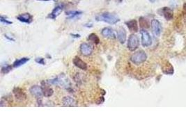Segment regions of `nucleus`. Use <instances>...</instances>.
<instances>
[{
	"instance_id": "nucleus-27",
	"label": "nucleus",
	"mask_w": 186,
	"mask_h": 139,
	"mask_svg": "<svg viewBox=\"0 0 186 139\" xmlns=\"http://www.w3.org/2000/svg\"><path fill=\"white\" fill-rule=\"evenodd\" d=\"M71 36L73 37V38H78L80 37V34H71Z\"/></svg>"
},
{
	"instance_id": "nucleus-30",
	"label": "nucleus",
	"mask_w": 186,
	"mask_h": 139,
	"mask_svg": "<svg viewBox=\"0 0 186 139\" xmlns=\"http://www.w3.org/2000/svg\"><path fill=\"white\" fill-rule=\"evenodd\" d=\"M40 1H45V2H48V1H51V0H40Z\"/></svg>"
},
{
	"instance_id": "nucleus-13",
	"label": "nucleus",
	"mask_w": 186,
	"mask_h": 139,
	"mask_svg": "<svg viewBox=\"0 0 186 139\" xmlns=\"http://www.w3.org/2000/svg\"><path fill=\"white\" fill-rule=\"evenodd\" d=\"M73 63L75 67H77L78 68H79V69H80V70H87V68H88L87 64L78 56H75V58L73 59Z\"/></svg>"
},
{
	"instance_id": "nucleus-24",
	"label": "nucleus",
	"mask_w": 186,
	"mask_h": 139,
	"mask_svg": "<svg viewBox=\"0 0 186 139\" xmlns=\"http://www.w3.org/2000/svg\"><path fill=\"white\" fill-rule=\"evenodd\" d=\"M0 21H1L2 23H3L6 25H10L13 24V22L10 21L9 20H8L7 17L3 16V15H1V17H0Z\"/></svg>"
},
{
	"instance_id": "nucleus-17",
	"label": "nucleus",
	"mask_w": 186,
	"mask_h": 139,
	"mask_svg": "<svg viewBox=\"0 0 186 139\" xmlns=\"http://www.w3.org/2000/svg\"><path fill=\"white\" fill-rule=\"evenodd\" d=\"M126 25L127 27L128 28V29L130 30L131 32H138L139 27H138V24H137V20H131L126 22Z\"/></svg>"
},
{
	"instance_id": "nucleus-18",
	"label": "nucleus",
	"mask_w": 186,
	"mask_h": 139,
	"mask_svg": "<svg viewBox=\"0 0 186 139\" xmlns=\"http://www.w3.org/2000/svg\"><path fill=\"white\" fill-rule=\"evenodd\" d=\"M62 104L64 107H75L76 105V101L73 98L70 96H66L63 98Z\"/></svg>"
},
{
	"instance_id": "nucleus-26",
	"label": "nucleus",
	"mask_w": 186,
	"mask_h": 139,
	"mask_svg": "<svg viewBox=\"0 0 186 139\" xmlns=\"http://www.w3.org/2000/svg\"><path fill=\"white\" fill-rule=\"evenodd\" d=\"M4 36H5V38L7 39V40H8V41H12V42H15V39L13 38L12 36H8V34H5L4 35Z\"/></svg>"
},
{
	"instance_id": "nucleus-28",
	"label": "nucleus",
	"mask_w": 186,
	"mask_h": 139,
	"mask_svg": "<svg viewBox=\"0 0 186 139\" xmlns=\"http://www.w3.org/2000/svg\"><path fill=\"white\" fill-rule=\"evenodd\" d=\"M183 11L186 12V3L183 4Z\"/></svg>"
},
{
	"instance_id": "nucleus-12",
	"label": "nucleus",
	"mask_w": 186,
	"mask_h": 139,
	"mask_svg": "<svg viewBox=\"0 0 186 139\" xmlns=\"http://www.w3.org/2000/svg\"><path fill=\"white\" fill-rule=\"evenodd\" d=\"M16 18L20 22L25 24H31L33 21L32 15L29 13H22V14L17 15Z\"/></svg>"
},
{
	"instance_id": "nucleus-10",
	"label": "nucleus",
	"mask_w": 186,
	"mask_h": 139,
	"mask_svg": "<svg viewBox=\"0 0 186 139\" xmlns=\"http://www.w3.org/2000/svg\"><path fill=\"white\" fill-rule=\"evenodd\" d=\"M41 88H42L43 90V96H45V98H50L53 95L54 90L51 87H50L49 83L47 81H42L41 82Z\"/></svg>"
},
{
	"instance_id": "nucleus-11",
	"label": "nucleus",
	"mask_w": 186,
	"mask_h": 139,
	"mask_svg": "<svg viewBox=\"0 0 186 139\" xmlns=\"http://www.w3.org/2000/svg\"><path fill=\"white\" fill-rule=\"evenodd\" d=\"M29 92L33 96H34L35 98L41 99V97L43 95V90L42 88L40 86L38 85H34L29 89Z\"/></svg>"
},
{
	"instance_id": "nucleus-20",
	"label": "nucleus",
	"mask_w": 186,
	"mask_h": 139,
	"mask_svg": "<svg viewBox=\"0 0 186 139\" xmlns=\"http://www.w3.org/2000/svg\"><path fill=\"white\" fill-rule=\"evenodd\" d=\"M82 11H71L66 13V15L68 19L72 20L77 18L78 17L82 15Z\"/></svg>"
},
{
	"instance_id": "nucleus-21",
	"label": "nucleus",
	"mask_w": 186,
	"mask_h": 139,
	"mask_svg": "<svg viewBox=\"0 0 186 139\" xmlns=\"http://www.w3.org/2000/svg\"><path fill=\"white\" fill-rule=\"evenodd\" d=\"M139 22L140 27H141L142 29H146L149 28V26H150L149 23H148V20L146 19L145 17H139Z\"/></svg>"
},
{
	"instance_id": "nucleus-15",
	"label": "nucleus",
	"mask_w": 186,
	"mask_h": 139,
	"mask_svg": "<svg viewBox=\"0 0 186 139\" xmlns=\"http://www.w3.org/2000/svg\"><path fill=\"white\" fill-rule=\"evenodd\" d=\"M102 36L105 38L109 39H114L116 38V34L112 29L110 27H105L101 31Z\"/></svg>"
},
{
	"instance_id": "nucleus-4",
	"label": "nucleus",
	"mask_w": 186,
	"mask_h": 139,
	"mask_svg": "<svg viewBox=\"0 0 186 139\" xmlns=\"http://www.w3.org/2000/svg\"><path fill=\"white\" fill-rule=\"evenodd\" d=\"M139 39L138 36L135 34H131L129 37L128 44H127V47L130 51L136 50L139 47Z\"/></svg>"
},
{
	"instance_id": "nucleus-19",
	"label": "nucleus",
	"mask_w": 186,
	"mask_h": 139,
	"mask_svg": "<svg viewBox=\"0 0 186 139\" xmlns=\"http://www.w3.org/2000/svg\"><path fill=\"white\" fill-rule=\"evenodd\" d=\"M30 60L29 58H28V57H23V58H21L20 59H17L14 61V63H13V66H14V68H19L20 67V66L25 65V63H27L28 61Z\"/></svg>"
},
{
	"instance_id": "nucleus-5",
	"label": "nucleus",
	"mask_w": 186,
	"mask_h": 139,
	"mask_svg": "<svg viewBox=\"0 0 186 139\" xmlns=\"http://www.w3.org/2000/svg\"><path fill=\"white\" fill-rule=\"evenodd\" d=\"M142 38V45L144 47H148L152 45V38L149 33L145 29H142L140 32Z\"/></svg>"
},
{
	"instance_id": "nucleus-1",
	"label": "nucleus",
	"mask_w": 186,
	"mask_h": 139,
	"mask_svg": "<svg viewBox=\"0 0 186 139\" xmlns=\"http://www.w3.org/2000/svg\"><path fill=\"white\" fill-rule=\"evenodd\" d=\"M47 81L49 83V84L59 86L67 90H69L71 86V81H69V79L67 78L64 74H61L60 75L57 76L55 78L50 79Z\"/></svg>"
},
{
	"instance_id": "nucleus-23",
	"label": "nucleus",
	"mask_w": 186,
	"mask_h": 139,
	"mask_svg": "<svg viewBox=\"0 0 186 139\" xmlns=\"http://www.w3.org/2000/svg\"><path fill=\"white\" fill-rule=\"evenodd\" d=\"M12 66L10 65H5L2 67V74H7L10 71H11Z\"/></svg>"
},
{
	"instance_id": "nucleus-7",
	"label": "nucleus",
	"mask_w": 186,
	"mask_h": 139,
	"mask_svg": "<svg viewBox=\"0 0 186 139\" xmlns=\"http://www.w3.org/2000/svg\"><path fill=\"white\" fill-rule=\"evenodd\" d=\"M80 52L83 56H89L91 55L93 53V47L91 45H89V43H82L80 46Z\"/></svg>"
},
{
	"instance_id": "nucleus-14",
	"label": "nucleus",
	"mask_w": 186,
	"mask_h": 139,
	"mask_svg": "<svg viewBox=\"0 0 186 139\" xmlns=\"http://www.w3.org/2000/svg\"><path fill=\"white\" fill-rule=\"evenodd\" d=\"M117 39L121 44H124L126 41L127 34L126 31L123 26H121L117 29Z\"/></svg>"
},
{
	"instance_id": "nucleus-16",
	"label": "nucleus",
	"mask_w": 186,
	"mask_h": 139,
	"mask_svg": "<svg viewBox=\"0 0 186 139\" xmlns=\"http://www.w3.org/2000/svg\"><path fill=\"white\" fill-rule=\"evenodd\" d=\"M63 4H60V5L56 6V7L52 10V11L50 13L49 15H48V18H50L52 20L56 19V17L61 14V13L63 11Z\"/></svg>"
},
{
	"instance_id": "nucleus-9",
	"label": "nucleus",
	"mask_w": 186,
	"mask_h": 139,
	"mask_svg": "<svg viewBox=\"0 0 186 139\" xmlns=\"http://www.w3.org/2000/svg\"><path fill=\"white\" fill-rule=\"evenodd\" d=\"M151 29H152V32L154 33V34L155 36H160V35L161 34L162 32V25L160 22L157 20L154 19L152 20L151 23Z\"/></svg>"
},
{
	"instance_id": "nucleus-8",
	"label": "nucleus",
	"mask_w": 186,
	"mask_h": 139,
	"mask_svg": "<svg viewBox=\"0 0 186 139\" xmlns=\"http://www.w3.org/2000/svg\"><path fill=\"white\" fill-rule=\"evenodd\" d=\"M160 15H163L167 20H172L174 18V12L169 7H163L158 11Z\"/></svg>"
},
{
	"instance_id": "nucleus-29",
	"label": "nucleus",
	"mask_w": 186,
	"mask_h": 139,
	"mask_svg": "<svg viewBox=\"0 0 186 139\" xmlns=\"http://www.w3.org/2000/svg\"><path fill=\"white\" fill-rule=\"evenodd\" d=\"M149 1L151 2V3H154V2H155V0H149Z\"/></svg>"
},
{
	"instance_id": "nucleus-22",
	"label": "nucleus",
	"mask_w": 186,
	"mask_h": 139,
	"mask_svg": "<svg viewBox=\"0 0 186 139\" xmlns=\"http://www.w3.org/2000/svg\"><path fill=\"white\" fill-rule=\"evenodd\" d=\"M88 41L91 42V43H94L95 45H98V44L100 43L99 37L98 36L97 34H94V33H92V34H91L90 35H89L88 37Z\"/></svg>"
},
{
	"instance_id": "nucleus-3",
	"label": "nucleus",
	"mask_w": 186,
	"mask_h": 139,
	"mask_svg": "<svg viewBox=\"0 0 186 139\" xmlns=\"http://www.w3.org/2000/svg\"><path fill=\"white\" fill-rule=\"evenodd\" d=\"M146 59H147V55L145 52L142 50L134 53L130 57V61L135 65H139L144 63Z\"/></svg>"
},
{
	"instance_id": "nucleus-25",
	"label": "nucleus",
	"mask_w": 186,
	"mask_h": 139,
	"mask_svg": "<svg viewBox=\"0 0 186 139\" xmlns=\"http://www.w3.org/2000/svg\"><path fill=\"white\" fill-rule=\"evenodd\" d=\"M35 61H36V62L37 63L41 64V65H44L45 64V59H43V58H37V59H36V60H35Z\"/></svg>"
},
{
	"instance_id": "nucleus-2",
	"label": "nucleus",
	"mask_w": 186,
	"mask_h": 139,
	"mask_svg": "<svg viewBox=\"0 0 186 139\" xmlns=\"http://www.w3.org/2000/svg\"><path fill=\"white\" fill-rule=\"evenodd\" d=\"M96 21L98 22H104L109 24V25H114L117 24L120 21L119 17L113 13L106 12L99 14L96 17Z\"/></svg>"
},
{
	"instance_id": "nucleus-6",
	"label": "nucleus",
	"mask_w": 186,
	"mask_h": 139,
	"mask_svg": "<svg viewBox=\"0 0 186 139\" xmlns=\"http://www.w3.org/2000/svg\"><path fill=\"white\" fill-rule=\"evenodd\" d=\"M13 92H14L15 98L16 99L17 101H23L27 100V95L25 92V91L19 87L14 88L13 90Z\"/></svg>"
}]
</instances>
